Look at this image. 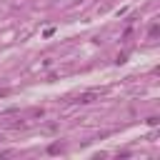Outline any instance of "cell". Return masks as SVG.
<instances>
[{"instance_id": "1", "label": "cell", "mask_w": 160, "mask_h": 160, "mask_svg": "<svg viewBox=\"0 0 160 160\" xmlns=\"http://www.w3.org/2000/svg\"><path fill=\"white\" fill-rule=\"evenodd\" d=\"M95 98H98V95H95V92H82V95H80V98H78V102H92V100H95Z\"/></svg>"}, {"instance_id": "2", "label": "cell", "mask_w": 160, "mask_h": 160, "mask_svg": "<svg viewBox=\"0 0 160 160\" xmlns=\"http://www.w3.org/2000/svg\"><path fill=\"white\" fill-rule=\"evenodd\" d=\"M0 140H2V138H0Z\"/></svg>"}]
</instances>
